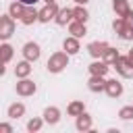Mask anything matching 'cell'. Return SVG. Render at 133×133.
I'll return each instance as SVG.
<instances>
[{
  "label": "cell",
  "mask_w": 133,
  "mask_h": 133,
  "mask_svg": "<svg viewBox=\"0 0 133 133\" xmlns=\"http://www.w3.org/2000/svg\"><path fill=\"white\" fill-rule=\"evenodd\" d=\"M112 27H114V31L123 37V39H131L133 37V21H129V19H116L114 23H112Z\"/></svg>",
  "instance_id": "cell-1"
},
{
  "label": "cell",
  "mask_w": 133,
  "mask_h": 133,
  "mask_svg": "<svg viewBox=\"0 0 133 133\" xmlns=\"http://www.w3.org/2000/svg\"><path fill=\"white\" fill-rule=\"evenodd\" d=\"M66 62H69L66 54H64V52H56V54H52L50 60H48V71H50V73H60V71L66 66Z\"/></svg>",
  "instance_id": "cell-2"
},
{
  "label": "cell",
  "mask_w": 133,
  "mask_h": 133,
  "mask_svg": "<svg viewBox=\"0 0 133 133\" xmlns=\"http://www.w3.org/2000/svg\"><path fill=\"white\" fill-rule=\"evenodd\" d=\"M114 66H116V71H118L123 77H133V62H131L129 58L118 56V58L114 60Z\"/></svg>",
  "instance_id": "cell-3"
},
{
  "label": "cell",
  "mask_w": 133,
  "mask_h": 133,
  "mask_svg": "<svg viewBox=\"0 0 133 133\" xmlns=\"http://www.w3.org/2000/svg\"><path fill=\"white\" fill-rule=\"evenodd\" d=\"M12 31H15V23H12V19H10L8 15L0 17V37H2V39H8V37L12 35Z\"/></svg>",
  "instance_id": "cell-4"
},
{
  "label": "cell",
  "mask_w": 133,
  "mask_h": 133,
  "mask_svg": "<svg viewBox=\"0 0 133 133\" xmlns=\"http://www.w3.org/2000/svg\"><path fill=\"white\" fill-rule=\"evenodd\" d=\"M112 6H114V10H116V15H118V17L133 21V12H131V8H129L127 0H114V2H112Z\"/></svg>",
  "instance_id": "cell-5"
},
{
  "label": "cell",
  "mask_w": 133,
  "mask_h": 133,
  "mask_svg": "<svg viewBox=\"0 0 133 133\" xmlns=\"http://www.w3.org/2000/svg\"><path fill=\"white\" fill-rule=\"evenodd\" d=\"M56 15H58V8H56L54 2H50V4H46V6L39 10V21L48 23L50 19H56Z\"/></svg>",
  "instance_id": "cell-6"
},
{
  "label": "cell",
  "mask_w": 133,
  "mask_h": 133,
  "mask_svg": "<svg viewBox=\"0 0 133 133\" xmlns=\"http://www.w3.org/2000/svg\"><path fill=\"white\" fill-rule=\"evenodd\" d=\"M110 46L108 44H104V42H91L89 46H87V50H89V54L94 56V58H104V54H106V50H108Z\"/></svg>",
  "instance_id": "cell-7"
},
{
  "label": "cell",
  "mask_w": 133,
  "mask_h": 133,
  "mask_svg": "<svg viewBox=\"0 0 133 133\" xmlns=\"http://www.w3.org/2000/svg\"><path fill=\"white\" fill-rule=\"evenodd\" d=\"M23 56H25L27 60H37V58H39V46L33 44V42L25 44V46H23Z\"/></svg>",
  "instance_id": "cell-8"
},
{
  "label": "cell",
  "mask_w": 133,
  "mask_h": 133,
  "mask_svg": "<svg viewBox=\"0 0 133 133\" xmlns=\"http://www.w3.org/2000/svg\"><path fill=\"white\" fill-rule=\"evenodd\" d=\"M33 91H35V83H33V81L23 79V81L17 83V94H19V96H31Z\"/></svg>",
  "instance_id": "cell-9"
},
{
  "label": "cell",
  "mask_w": 133,
  "mask_h": 133,
  "mask_svg": "<svg viewBox=\"0 0 133 133\" xmlns=\"http://www.w3.org/2000/svg\"><path fill=\"white\" fill-rule=\"evenodd\" d=\"M87 87L91 91H102V89H106V81L102 79V75H91V79L87 81Z\"/></svg>",
  "instance_id": "cell-10"
},
{
  "label": "cell",
  "mask_w": 133,
  "mask_h": 133,
  "mask_svg": "<svg viewBox=\"0 0 133 133\" xmlns=\"http://www.w3.org/2000/svg\"><path fill=\"white\" fill-rule=\"evenodd\" d=\"M106 94H108L110 98H116V96L123 94V85H121L116 79H110V81H106Z\"/></svg>",
  "instance_id": "cell-11"
},
{
  "label": "cell",
  "mask_w": 133,
  "mask_h": 133,
  "mask_svg": "<svg viewBox=\"0 0 133 133\" xmlns=\"http://www.w3.org/2000/svg\"><path fill=\"white\" fill-rule=\"evenodd\" d=\"M71 19H75L71 8H62V10H58V15H56V23H58V25H66Z\"/></svg>",
  "instance_id": "cell-12"
},
{
  "label": "cell",
  "mask_w": 133,
  "mask_h": 133,
  "mask_svg": "<svg viewBox=\"0 0 133 133\" xmlns=\"http://www.w3.org/2000/svg\"><path fill=\"white\" fill-rule=\"evenodd\" d=\"M69 31H71L75 37H83V35H85V25H83L81 21H73V23L69 25Z\"/></svg>",
  "instance_id": "cell-13"
},
{
  "label": "cell",
  "mask_w": 133,
  "mask_h": 133,
  "mask_svg": "<svg viewBox=\"0 0 133 133\" xmlns=\"http://www.w3.org/2000/svg\"><path fill=\"white\" fill-rule=\"evenodd\" d=\"M64 50H66V54H77L79 52V42H77L75 35L64 39Z\"/></svg>",
  "instance_id": "cell-14"
},
{
  "label": "cell",
  "mask_w": 133,
  "mask_h": 133,
  "mask_svg": "<svg viewBox=\"0 0 133 133\" xmlns=\"http://www.w3.org/2000/svg\"><path fill=\"white\" fill-rule=\"evenodd\" d=\"M77 129H79V131H87V129H91V118H89L85 112H81V114L77 116Z\"/></svg>",
  "instance_id": "cell-15"
},
{
  "label": "cell",
  "mask_w": 133,
  "mask_h": 133,
  "mask_svg": "<svg viewBox=\"0 0 133 133\" xmlns=\"http://www.w3.org/2000/svg\"><path fill=\"white\" fill-rule=\"evenodd\" d=\"M35 19H39V12H37V10H33V8H25V12H23L21 21H23L25 25H31Z\"/></svg>",
  "instance_id": "cell-16"
},
{
  "label": "cell",
  "mask_w": 133,
  "mask_h": 133,
  "mask_svg": "<svg viewBox=\"0 0 133 133\" xmlns=\"http://www.w3.org/2000/svg\"><path fill=\"white\" fill-rule=\"evenodd\" d=\"M29 73H31L29 60H25V62H19V64L15 66V75H17V77H27Z\"/></svg>",
  "instance_id": "cell-17"
},
{
  "label": "cell",
  "mask_w": 133,
  "mask_h": 133,
  "mask_svg": "<svg viewBox=\"0 0 133 133\" xmlns=\"http://www.w3.org/2000/svg\"><path fill=\"white\" fill-rule=\"evenodd\" d=\"M106 71H108V66H106V62H91L89 64V73L91 75H106Z\"/></svg>",
  "instance_id": "cell-18"
},
{
  "label": "cell",
  "mask_w": 133,
  "mask_h": 133,
  "mask_svg": "<svg viewBox=\"0 0 133 133\" xmlns=\"http://www.w3.org/2000/svg\"><path fill=\"white\" fill-rule=\"evenodd\" d=\"M44 118H46L48 123H52V125H54V123H58V118H60V112H58V108H54V106H52V108H46V112H44Z\"/></svg>",
  "instance_id": "cell-19"
},
{
  "label": "cell",
  "mask_w": 133,
  "mask_h": 133,
  "mask_svg": "<svg viewBox=\"0 0 133 133\" xmlns=\"http://www.w3.org/2000/svg\"><path fill=\"white\" fill-rule=\"evenodd\" d=\"M8 10H10V17H17V19H21V17H23V12H25L23 2H19V0H17V2H12Z\"/></svg>",
  "instance_id": "cell-20"
},
{
  "label": "cell",
  "mask_w": 133,
  "mask_h": 133,
  "mask_svg": "<svg viewBox=\"0 0 133 133\" xmlns=\"http://www.w3.org/2000/svg\"><path fill=\"white\" fill-rule=\"evenodd\" d=\"M66 110H69V114H71V116H79V114L85 110V106H83V102H71Z\"/></svg>",
  "instance_id": "cell-21"
},
{
  "label": "cell",
  "mask_w": 133,
  "mask_h": 133,
  "mask_svg": "<svg viewBox=\"0 0 133 133\" xmlns=\"http://www.w3.org/2000/svg\"><path fill=\"white\" fill-rule=\"evenodd\" d=\"M23 112H25V106H23V104H12V106H8V116H10V118H19V116H23Z\"/></svg>",
  "instance_id": "cell-22"
},
{
  "label": "cell",
  "mask_w": 133,
  "mask_h": 133,
  "mask_svg": "<svg viewBox=\"0 0 133 133\" xmlns=\"http://www.w3.org/2000/svg\"><path fill=\"white\" fill-rule=\"evenodd\" d=\"M73 17H75V21L85 23V21H87V10L81 8V6H77V8H73Z\"/></svg>",
  "instance_id": "cell-23"
},
{
  "label": "cell",
  "mask_w": 133,
  "mask_h": 133,
  "mask_svg": "<svg viewBox=\"0 0 133 133\" xmlns=\"http://www.w3.org/2000/svg\"><path fill=\"white\" fill-rule=\"evenodd\" d=\"M0 54H2V64H6V62L10 60V56H12V48H10L8 44H2V48H0Z\"/></svg>",
  "instance_id": "cell-24"
},
{
  "label": "cell",
  "mask_w": 133,
  "mask_h": 133,
  "mask_svg": "<svg viewBox=\"0 0 133 133\" xmlns=\"http://www.w3.org/2000/svg\"><path fill=\"white\" fill-rule=\"evenodd\" d=\"M116 58H118V52H116L114 48H108V50H106V54H104V60L114 64V60H116Z\"/></svg>",
  "instance_id": "cell-25"
},
{
  "label": "cell",
  "mask_w": 133,
  "mask_h": 133,
  "mask_svg": "<svg viewBox=\"0 0 133 133\" xmlns=\"http://www.w3.org/2000/svg\"><path fill=\"white\" fill-rule=\"evenodd\" d=\"M118 116L125 118V121H127V118H133V106H123L121 112H118Z\"/></svg>",
  "instance_id": "cell-26"
},
{
  "label": "cell",
  "mask_w": 133,
  "mask_h": 133,
  "mask_svg": "<svg viewBox=\"0 0 133 133\" xmlns=\"http://www.w3.org/2000/svg\"><path fill=\"white\" fill-rule=\"evenodd\" d=\"M39 127H42V121H39V118H31V121L27 123V129H29V131H37Z\"/></svg>",
  "instance_id": "cell-27"
},
{
  "label": "cell",
  "mask_w": 133,
  "mask_h": 133,
  "mask_svg": "<svg viewBox=\"0 0 133 133\" xmlns=\"http://www.w3.org/2000/svg\"><path fill=\"white\" fill-rule=\"evenodd\" d=\"M0 131H2V133H10L12 129H10V125H6V123H2V125H0Z\"/></svg>",
  "instance_id": "cell-28"
},
{
  "label": "cell",
  "mask_w": 133,
  "mask_h": 133,
  "mask_svg": "<svg viewBox=\"0 0 133 133\" xmlns=\"http://www.w3.org/2000/svg\"><path fill=\"white\" fill-rule=\"evenodd\" d=\"M19 2H23V4H35L37 0H19Z\"/></svg>",
  "instance_id": "cell-29"
},
{
  "label": "cell",
  "mask_w": 133,
  "mask_h": 133,
  "mask_svg": "<svg viewBox=\"0 0 133 133\" xmlns=\"http://www.w3.org/2000/svg\"><path fill=\"white\" fill-rule=\"evenodd\" d=\"M127 58H129V60H131V62H133V48H131V50H129V56H127Z\"/></svg>",
  "instance_id": "cell-30"
},
{
  "label": "cell",
  "mask_w": 133,
  "mask_h": 133,
  "mask_svg": "<svg viewBox=\"0 0 133 133\" xmlns=\"http://www.w3.org/2000/svg\"><path fill=\"white\" fill-rule=\"evenodd\" d=\"M75 2H77V4H85L87 0H75Z\"/></svg>",
  "instance_id": "cell-31"
},
{
  "label": "cell",
  "mask_w": 133,
  "mask_h": 133,
  "mask_svg": "<svg viewBox=\"0 0 133 133\" xmlns=\"http://www.w3.org/2000/svg\"><path fill=\"white\" fill-rule=\"evenodd\" d=\"M46 2H48V4H50V2H56V0H46Z\"/></svg>",
  "instance_id": "cell-32"
}]
</instances>
